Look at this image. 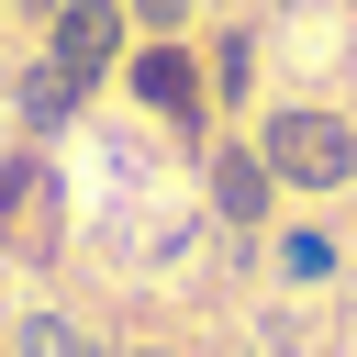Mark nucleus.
Masks as SVG:
<instances>
[{
	"mask_svg": "<svg viewBox=\"0 0 357 357\" xmlns=\"http://www.w3.org/2000/svg\"><path fill=\"white\" fill-rule=\"evenodd\" d=\"M257 156H268V178H279V190H346V178H357V123H346V112H301V100H290V112H268V123H257Z\"/></svg>",
	"mask_w": 357,
	"mask_h": 357,
	"instance_id": "obj_1",
	"label": "nucleus"
},
{
	"mask_svg": "<svg viewBox=\"0 0 357 357\" xmlns=\"http://www.w3.org/2000/svg\"><path fill=\"white\" fill-rule=\"evenodd\" d=\"M45 56H56V67L78 78V89H100V78H112V67L134 56V11H123V0H67V11H56V45H45Z\"/></svg>",
	"mask_w": 357,
	"mask_h": 357,
	"instance_id": "obj_2",
	"label": "nucleus"
},
{
	"mask_svg": "<svg viewBox=\"0 0 357 357\" xmlns=\"http://www.w3.org/2000/svg\"><path fill=\"white\" fill-rule=\"evenodd\" d=\"M134 67V100L156 112V123H178V134H201V112H212V89H201V67H190V45L178 33H156L145 56H123Z\"/></svg>",
	"mask_w": 357,
	"mask_h": 357,
	"instance_id": "obj_3",
	"label": "nucleus"
},
{
	"mask_svg": "<svg viewBox=\"0 0 357 357\" xmlns=\"http://www.w3.org/2000/svg\"><path fill=\"white\" fill-rule=\"evenodd\" d=\"M0 245L11 257H56V167L45 156H11L0 167Z\"/></svg>",
	"mask_w": 357,
	"mask_h": 357,
	"instance_id": "obj_4",
	"label": "nucleus"
},
{
	"mask_svg": "<svg viewBox=\"0 0 357 357\" xmlns=\"http://www.w3.org/2000/svg\"><path fill=\"white\" fill-rule=\"evenodd\" d=\"M268 190H279V178H268L257 145H223V156H212V212H223V223H268Z\"/></svg>",
	"mask_w": 357,
	"mask_h": 357,
	"instance_id": "obj_5",
	"label": "nucleus"
},
{
	"mask_svg": "<svg viewBox=\"0 0 357 357\" xmlns=\"http://www.w3.org/2000/svg\"><path fill=\"white\" fill-rule=\"evenodd\" d=\"M78 100H89V89H78V78H67V67H56V56H45V67H22V78H11V112H22V123H33V134H56V123H67V112H78Z\"/></svg>",
	"mask_w": 357,
	"mask_h": 357,
	"instance_id": "obj_6",
	"label": "nucleus"
},
{
	"mask_svg": "<svg viewBox=\"0 0 357 357\" xmlns=\"http://www.w3.org/2000/svg\"><path fill=\"white\" fill-rule=\"evenodd\" d=\"M11 346H22V357H100V335H89L78 312H22Z\"/></svg>",
	"mask_w": 357,
	"mask_h": 357,
	"instance_id": "obj_7",
	"label": "nucleus"
},
{
	"mask_svg": "<svg viewBox=\"0 0 357 357\" xmlns=\"http://www.w3.org/2000/svg\"><path fill=\"white\" fill-rule=\"evenodd\" d=\"M279 268H290V279H324L335 245H324V234H279Z\"/></svg>",
	"mask_w": 357,
	"mask_h": 357,
	"instance_id": "obj_8",
	"label": "nucleus"
},
{
	"mask_svg": "<svg viewBox=\"0 0 357 357\" xmlns=\"http://www.w3.org/2000/svg\"><path fill=\"white\" fill-rule=\"evenodd\" d=\"M245 56H257L245 33H234V45H212V89H223V100H245Z\"/></svg>",
	"mask_w": 357,
	"mask_h": 357,
	"instance_id": "obj_9",
	"label": "nucleus"
},
{
	"mask_svg": "<svg viewBox=\"0 0 357 357\" xmlns=\"http://www.w3.org/2000/svg\"><path fill=\"white\" fill-rule=\"evenodd\" d=\"M123 11H134V22H156V33H178V22H190V0H123Z\"/></svg>",
	"mask_w": 357,
	"mask_h": 357,
	"instance_id": "obj_10",
	"label": "nucleus"
},
{
	"mask_svg": "<svg viewBox=\"0 0 357 357\" xmlns=\"http://www.w3.org/2000/svg\"><path fill=\"white\" fill-rule=\"evenodd\" d=\"M11 11H33V22H56V11H67V0H11Z\"/></svg>",
	"mask_w": 357,
	"mask_h": 357,
	"instance_id": "obj_11",
	"label": "nucleus"
},
{
	"mask_svg": "<svg viewBox=\"0 0 357 357\" xmlns=\"http://www.w3.org/2000/svg\"><path fill=\"white\" fill-rule=\"evenodd\" d=\"M134 357H167V346H134Z\"/></svg>",
	"mask_w": 357,
	"mask_h": 357,
	"instance_id": "obj_12",
	"label": "nucleus"
}]
</instances>
